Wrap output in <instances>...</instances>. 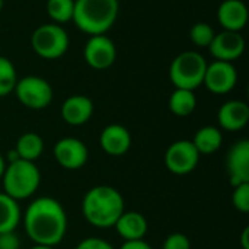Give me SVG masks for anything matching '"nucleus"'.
Masks as SVG:
<instances>
[{
	"label": "nucleus",
	"instance_id": "obj_1",
	"mask_svg": "<svg viewBox=\"0 0 249 249\" xmlns=\"http://www.w3.org/2000/svg\"><path fill=\"white\" fill-rule=\"evenodd\" d=\"M28 238L35 245L54 248L67 232L69 220L64 207L51 197H38L31 201L22 214Z\"/></svg>",
	"mask_w": 249,
	"mask_h": 249
},
{
	"label": "nucleus",
	"instance_id": "obj_2",
	"mask_svg": "<svg viewBox=\"0 0 249 249\" xmlns=\"http://www.w3.org/2000/svg\"><path fill=\"white\" fill-rule=\"evenodd\" d=\"M124 212V198L114 187L96 185L83 196L82 214L85 220L96 229L114 228Z\"/></svg>",
	"mask_w": 249,
	"mask_h": 249
},
{
	"label": "nucleus",
	"instance_id": "obj_3",
	"mask_svg": "<svg viewBox=\"0 0 249 249\" xmlns=\"http://www.w3.org/2000/svg\"><path fill=\"white\" fill-rule=\"evenodd\" d=\"M120 12L118 0H74V25L86 35H105L115 23Z\"/></svg>",
	"mask_w": 249,
	"mask_h": 249
},
{
	"label": "nucleus",
	"instance_id": "obj_4",
	"mask_svg": "<svg viewBox=\"0 0 249 249\" xmlns=\"http://www.w3.org/2000/svg\"><path fill=\"white\" fill-rule=\"evenodd\" d=\"M1 184L3 193L13 200H26L36 193L41 184V172L35 162L18 159L12 163H6Z\"/></svg>",
	"mask_w": 249,
	"mask_h": 249
},
{
	"label": "nucleus",
	"instance_id": "obj_5",
	"mask_svg": "<svg viewBox=\"0 0 249 249\" xmlns=\"http://www.w3.org/2000/svg\"><path fill=\"white\" fill-rule=\"evenodd\" d=\"M206 58L197 51H184L178 54L169 67V79L175 89L196 90L203 85L207 69Z\"/></svg>",
	"mask_w": 249,
	"mask_h": 249
},
{
	"label": "nucleus",
	"instance_id": "obj_6",
	"mask_svg": "<svg viewBox=\"0 0 249 249\" xmlns=\"http://www.w3.org/2000/svg\"><path fill=\"white\" fill-rule=\"evenodd\" d=\"M31 45L36 55L44 60L61 58L70 45V38L66 29L58 23L39 25L31 35Z\"/></svg>",
	"mask_w": 249,
	"mask_h": 249
},
{
	"label": "nucleus",
	"instance_id": "obj_7",
	"mask_svg": "<svg viewBox=\"0 0 249 249\" xmlns=\"http://www.w3.org/2000/svg\"><path fill=\"white\" fill-rule=\"evenodd\" d=\"M13 92L23 107L35 111L47 108L54 96L53 86L39 76H25L18 79Z\"/></svg>",
	"mask_w": 249,
	"mask_h": 249
},
{
	"label": "nucleus",
	"instance_id": "obj_8",
	"mask_svg": "<svg viewBox=\"0 0 249 249\" xmlns=\"http://www.w3.org/2000/svg\"><path fill=\"white\" fill-rule=\"evenodd\" d=\"M163 160L166 169L174 175H188L197 168L200 153L191 140H177L166 149Z\"/></svg>",
	"mask_w": 249,
	"mask_h": 249
},
{
	"label": "nucleus",
	"instance_id": "obj_9",
	"mask_svg": "<svg viewBox=\"0 0 249 249\" xmlns=\"http://www.w3.org/2000/svg\"><path fill=\"white\" fill-rule=\"evenodd\" d=\"M83 58L93 70L109 69L117 58V48L114 41L107 35H92L85 44Z\"/></svg>",
	"mask_w": 249,
	"mask_h": 249
},
{
	"label": "nucleus",
	"instance_id": "obj_10",
	"mask_svg": "<svg viewBox=\"0 0 249 249\" xmlns=\"http://www.w3.org/2000/svg\"><path fill=\"white\" fill-rule=\"evenodd\" d=\"M238 83V71L233 63L214 60L207 64L203 85L214 95H226L235 89Z\"/></svg>",
	"mask_w": 249,
	"mask_h": 249
},
{
	"label": "nucleus",
	"instance_id": "obj_11",
	"mask_svg": "<svg viewBox=\"0 0 249 249\" xmlns=\"http://www.w3.org/2000/svg\"><path fill=\"white\" fill-rule=\"evenodd\" d=\"M55 162L66 171H77L83 168L89 158L86 144L76 137L60 139L53 149Z\"/></svg>",
	"mask_w": 249,
	"mask_h": 249
},
{
	"label": "nucleus",
	"instance_id": "obj_12",
	"mask_svg": "<svg viewBox=\"0 0 249 249\" xmlns=\"http://www.w3.org/2000/svg\"><path fill=\"white\" fill-rule=\"evenodd\" d=\"M209 51L214 57V60L233 63L244 54L245 39L241 32L223 29L222 32L214 35L209 47Z\"/></svg>",
	"mask_w": 249,
	"mask_h": 249
},
{
	"label": "nucleus",
	"instance_id": "obj_13",
	"mask_svg": "<svg viewBox=\"0 0 249 249\" xmlns=\"http://www.w3.org/2000/svg\"><path fill=\"white\" fill-rule=\"evenodd\" d=\"M226 171L232 187L249 182V140L242 139L229 149Z\"/></svg>",
	"mask_w": 249,
	"mask_h": 249
},
{
	"label": "nucleus",
	"instance_id": "obj_14",
	"mask_svg": "<svg viewBox=\"0 0 249 249\" xmlns=\"http://www.w3.org/2000/svg\"><path fill=\"white\" fill-rule=\"evenodd\" d=\"M219 125L226 131H239L249 123V107L241 99L226 101L217 112Z\"/></svg>",
	"mask_w": 249,
	"mask_h": 249
},
{
	"label": "nucleus",
	"instance_id": "obj_15",
	"mask_svg": "<svg viewBox=\"0 0 249 249\" xmlns=\"http://www.w3.org/2000/svg\"><path fill=\"white\" fill-rule=\"evenodd\" d=\"M99 144L107 155L123 156L131 147V134L121 124H109L101 131Z\"/></svg>",
	"mask_w": 249,
	"mask_h": 249
},
{
	"label": "nucleus",
	"instance_id": "obj_16",
	"mask_svg": "<svg viewBox=\"0 0 249 249\" xmlns=\"http://www.w3.org/2000/svg\"><path fill=\"white\" fill-rule=\"evenodd\" d=\"M93 115V102L85 95H71L61 105V118L66 124L80 127Z\"/></svg>",
	"mask_w": 249,
	"mask_h": 249
},
{
	"label": "nucleus",
	"instance_id": "obj_17",
	"mask_svg": "<svg viewBox=\"0 0 249 249\" xmlns=\"http://www.w3.org/2000/svg\"><path fill=\"white\" fill-rule=\"evenodd\" d=\"M217 20L225 31L241 32L248 22V7L242 0H225L217 9Z\"/></svg>",
	"mask_w": 249,
	"mask_h": 249
},
{
	"label": "nucleus",
	"instance_id": "obj_18",
	"mask_svg": "<svg viewBox=\"0 0 249 249\" xmlns=\"http://www.w3.org/2000/svg\"><path fill=\"white\" fill-rule=\"evenodd\" d=\"M114 229L124 241H137V239H144L149 225L142 213L124 212L115 222Z\"/></svg>",
	"mask_w": 249,
	"mask_h": 249
},
{
	"label": "nucleus",
	"instance_id": "obj_19",
	"mask_svg": "<svg viewBox=\"0 0 249 249\" xmlns=\"http://www.w3.org/2000/svg\"><path fill=\"white\" fill-rule=\"evenodd\" d=\"M191 142L196 146L200 156L201 155H212L222 147L223 134L214 125H204L200 130H197V133L194 134V139Z\"/></svg>",
	"mask_w": 249,
	"mask_h": 249
},
{
	"label": "nucleus",
	"instance_id": "obj_20",
	"mask_svg": "<svg viewBox=\"0 0 249 249\" xmlns=\"http://www.w3.org/2000/svg\"><path fill=\"white\" fill-rule=\"evenodd\" d=\"M22 222L19 203L4 193H0V233L15 232Z\"/></svg>",
	"mask_w": 249,
	"mask_h": 249
},
{
	"label": "nucleus",
	"instance_id": "obj_21",
	"mask_svg": "<svg viewBox=\"0 0 249 249\" xmlns=\"http://www.w3.org/2000/svg\"><path fill=\"white\" fill-rule=\"evenodd\" d=\"M15 150L19 156V159L28 160V162H35L36 159L41 158L42 152H44V140L39 134L34 133V131H28L23 133L16 144H15Z\"/></svg>",
	"mask_w": 249,
	"mask_h": 249
},
{
	"label": "nucleus",
	"instance_id": "obj_22",
	"mask_svg": "<svg viewBox=\"0 0 249 249\" xmlns=\"http://www.w3.org/2000/svg\"><path fill=\"white\" fill-rule=\"evenodd\" d=\"M169 109L177 117H188L196 111L197 98L194 90L188 89H175L168 101Z\"/></svg>",
	"mask_w": 249,
	"mask_h": 249
},
{
	"label": "nucleus",
	"instance_id": "obj_23",
	"mask_svg": "<svg viewBox=\"0 0 249 249\" xmlns=\"http://www.w3.org/2000/svg\"><path fill=\"white\" fill-rule=\"evenodd\" d=\"M47 15L54 23L63 25L73 19L74 0H47Z\"/></svg>",
	"mask_w": 249,
	"mask_h": 249
},
{
	"label": "nucleus",
	"instance_id": "obj_24",
	"mask_svg": "<svg viewBox=\"0 0 249 249\" xmlns=\"http://www.w3.org/2000/svg\"><path fill=\"white\" fill-rule=\"evenodd\" d=\"M18 82V73L13 63L0 55V98L7 96L15 90Z\"/></svg>",
	"mask_w": 249,
	"mask_h": 249
},
{
	"label": "nucleus",
	"instance_id": "obj_25",
	"mask_svg": "<svg viewBox=\"0 0 249 249\" xmlns=\"http://www.w3.org/2000/svg\"><path fill=\"white\" fill-rule=\"evenodd\" d=\"M216 32L207 22H197L190 29V39L198 48H209Z\"/></svg>",
	"mask_w": 249,
	"mask_h": 249
},
{
	"label": "nucleus",
	"instance_id": "obj_26",
	"mask_svg": "<svg viewBox=\"0 0 249 249\" xmlns=\"http://www.w3.org/2000/svg\"><path fill=\"white\" fill-rule=\"evenodd\" d=\"M232 206L241 212L248 213L249 212V182L239 184L233 187L232 191Z\"/></svg>",
	"mask_w": 249,
	"mask_h": 249
},
{
	"label": "nucleus",
	"instance_id": "obj_27",
	"mask_svg": "<svg viewBox=\"0 0 249 249\" xmlns=\"http://www.w3.org/2000/svg\"><path fill=\"white\" fill-rule=\"evenodd\" d=\"M162 249H191V242L187 235L175 232L165 238Z\"/></svg>",
	"mask_w": 249,
	"mask_h": 249
},
{
	"label": "nucleus",
	"instance_id": "obj_28",
	"mask_svg": "<svg viewBox=\"0 0 249 249\" xmlns=\"http://www.w3.org/2000/svg\"><path fill=\"white\" fill-rule=\"evenodd\" d=\"M76 249H115V248H114L108 241H105V239L90 236V238H85L83 241H80V242L77 244Z\"/></svg>",
	"mask_w": 249,
	"mask_h": 249
},
{
	"label": "nucleus",
	"instance_id": "obj_29",
	"mask_svg": "<svg viewBox=\"0 0 249 249\" xmlns=\"http://www.w3.org/2000/svg\"><path fill=\"white\" fill-rule=\"evenodd\" d=\"M20 241L15 232H4L0 233V249H19Z\"/></svg>",
	"mask_w": 249,
	"mask_h": 249
},
{
	"label": "nucleus",
	"instance_id": "obj_30",
	"mask_svg": "<svg viewBox=\"0 0 249 249\" xmlns=\"http://www.w3.org/2000/svg\"><path fill=\"white\" fill-rule=\"evenodd\" d=\"M120 249H153L150 244H147L144 239H137V241H124V244L120 247Z\"/></svg>",
	"mask_w": 249,
	"mask_h": 249
},
{
	"label": "nucleus",
	"instance_id": "obj_31",
	"mask_svg": "<svg viewBox=\"0 0 249 249\" xmlns=\"http://www.w3.org/2000/svg\"><path fill=\"white\" fill-rule=\"evenodd\" d=\"M241 245L242 249H249V228H245L241 235Z\"/></svg>",
	"mask_w": 249,
	"mask_h": 249
},
{
	"label": "nucleus",
	"instance_id": "obj_32",
	"mask_svg": "<svg viewBox=\"0 0 249 249\" xmlns=\"http://www.w3.org/2000/svg\"><path fill=\"white\" fill-rule=\"evenodd\" d=\"M19 159V156H18V153H16V150L13 149V150H10L9 153H7V163H12V162H15V160H18Z\"/></svg>",
	"mask_w": 249,
	"mask_h": 249
},
{
	"label": "nucleus",
	"instance_id": "obj_33",
	"mask_svg": "<svg viewBox=\"0 0 249 249\" xmlns=\"http://www.w3.org/2000/svg\"><path fill=\"white\" fill-rule=\"evenodd\" d=\"M4 169H6V159H4L3 155L0 153V179H1V177H3Z\"/></svg>",
	"mask_w": 249,
	"mask_h": 249
},
{
	"label": "nucleus",
	"instance_id": "obj_34",
	"mask_svg": "<svg viewBox=\"0 0 249 249\" xmlns=\"http://www.w3.org/2000/svg\"><path fill=\"white\" fill-rule=\"evenodd\" d=\"M31 249H53L51 247H44V245H34Z\"/></svg>",
	"mask_w": 249,
	"mask_h": 249
},
{
	"label": "nucleus",
	"instance_id": "obj_35",
	"mask_svg": "<svg viewBox=\"0 0 249 249\" xmlns=\"http://www.w3.org/2000/svg\"><path fill=\"white\" fill-rule=\"evenodd\" d=\"M1 9H3V0H0V12H1Z\"/></svg>",
	"mask_w": 249,
	"mask_h": 249
}]
</instances>
